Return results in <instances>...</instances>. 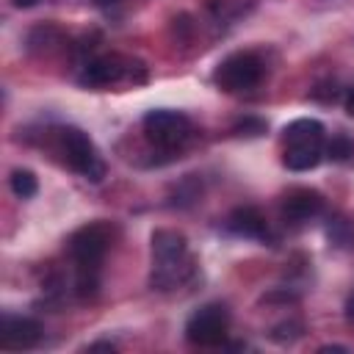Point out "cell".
<instances>
[{
  "instance_id": "4",
  "label": "cell",
  "mask_w": 354,
  "mask_h": 354,
  "mask_svg": "<svg viewBox=\"0 0 354 354\" xmlns=\"http://www.w3.org/2000/svg\"><path fill=\"white\" fill-rule=\"evenodd\" d=\"M55 149L61 155V160L77 171L83 180L100 183L105 177V160L100 155V149L94 147V141L80 130V127H58L55 130Z\"/></svg>"
},
{
  "instance_id": "1",
  "label": "cell",
  "mask_w": 354,
  "mask_h": 354,
  "mask_svg": "<svg viewBox=\"0 0 354 354\" xmlns=\"http://www.w3.org/2000/svg\"><path fill=\"white\" fill-rule=\"evenodd\" d=\"M116 227L108 221H88L66 238V254L77 274V293L91 296L97 290V271L113 243Z\"/></svg>"
},
{
  "instance_id": "13",
  "label": "cell",
  "mask_w": 354,
  "mask_h": 354,
  "mask_svg": "<svg viewBox=\"0 0 354 354\" xmlns=\"http://www.w3.org/2000/svg\"><path fill=\"white\" fill-rule=\"evenodd\" d=\"M351 155H354V141L348 136L337 133V136H332L326 141V158H332V160H348Z\"/></svg>"
},
{
  "instance_id": "10",
  "label": "cell",
  "mask_w": 354,
  "mask_h": 354,
  "mask_svg": "<svg viewBox=\"0 0 354 354\" xmlns=\"http://www.w3.org/2000/svg\"><path fill=\"white\" fill-rule=\"evenodd\" d=\"M324 210V196L313 188H290L282 196V216L288 221H310L321 216Z\"/></svg>"
},
{
  "instance_id": "9",
  "label": "cell",
  "mask_w": 354,
  "mask_h": 354,
  "mask_svg": "<svg viewBox=\"0 0 354 354\" xmlns=\"http://www.w3.org/2000/svg\"><path fill=\"white\" fill-rule=\"evenodd\" d=\"M41 340V324L28 315L6 313L0 321V348L3 351H25Z\"/></svg>"
},
{
  "instance_id": "3",
  "label": "cell",
  "mask_w": 354,
  "mask_h": 354,
  "mask_svg": "<svg viewBox=\"0 0 354 354\" xmlns=\"http://www.w3.org/2000/svg\"><path fill=\"white\" fill-rule=\"evenodd\" d=\"M282 163L290 171H310L326 158V130L318 119H296L282 133Z\"/></svg>"
},
{
  "instance_id": "2",
  "label": "cell",
  "mask_w": 354,
  "mask_h": 354,
  "mask_svg": "<svg viewBox=\"0 0 354 354\" xmlns=\"http://www.w3.org/2000/svg\"><path fill=\"white\" fill-rule=\"evenodd\" d=\"M152 277L149 285L155 290H171L183 285L191 274L188 241L177 230H155L152 232Z\"/></svg>"
},
{
  "instance_id": "7",
  "label": "cell",
  "mask_w": 354,
  "mask_h": 354,
  "mask_svg": "<svg viewBox=\"0 0 354 354\" xmlns=\"http://www.w3.org/2000/svg\"><path fill=\"white\" fill-rule=\"evenodd\" d=\"M144 136L149 144H155L158 149H166V152H174L180 149L191 136H194V124L185 113L180 111H169V108H155V111H147L144 122Z\"/></svg>"
},
{
  "instance_id": "12",
  "label": "cell",
  "mask_w": 354,
  "mask_h": 354,
  "mask_svg": "<svg viewBox=\"0 0 354 354\" xmlns=\"http://www.w3.org/2000/svg\"><path fill=\"white\" fill-rule=\"evenodd\" d=\"M8 185H11L14 196H19V199H30L39 191V180L30 169H14L11 177H8Z\"/></svg>"
},
{
  "instance_id": "15",
  "label": "cell",
  "mask_w": 354,
  "mask_h": 354,
  "mask_svg": "<svg viewBox=\"0 0 354 354\" xmlns=\"http://www.w3.org/2000/svg\"><path fill=\"white\" fill-rule=\"evenodd\" d=\"M346 113H348V116H354V88H348V91H346Z\"/></svg>"
},
{
  "instance_id": "18",
  "label": "cell",
  "mask_w": 354,
  "mask_h": 354,
  "mask_svg": "<svg viewBox=\"0 0 354 354\" xmlns=\"http://www.w3.org/2000/svg\"><path fill=\"white\" fill-rule=\"evenodd\" d=\"M94 3H97V6H116L119 0H94Z\"/></svg>"
},
{
  "instance_id": "6",
  "label": "cell",
  "mask_w": 354,
  "mask_h": 354,
  "mask_svg": "<svg viewBox=\"0 0 354 354\" xmlns=\"http://www.w3.org/2000/svg\"><path fill=\"white\" fill-rule=\"evenodd\" d=\"M263 75H266L263 58L257 53L238 50L218 61V66L213 69V83L227 94H241V91L257 88Z\"/></svg>"
},
{
  "instance_id": "5",
  "label": "cell",
  "mask_w": 354,
  "mask_h": 354,
  "mask_svg": "<svg viewBox=\"0 0 354 354\" xmlns=\"http://www.w3.org/2000/svg\"><path fill=\"white\" fill-rule=\"evenodd\" d=\"M77 83L86 88H108V86H119V83H147V66L136 58H124V55H100L91 58L80 75Z\"/></svg>"
},
{
  "instance_id": "11",
  "label": "cell",
  "mask_w": 354,
  "mask_h": 354,
  "mask_svg": "<svg viewBox=\"0 0 354 354\" xmlns=\"http://www.w3.org/2000/svg\"><path fill=\"white\" fill-rule=\"evenodd\" d=\"M227 230L232 232V235H241V238H266L268 235V221H266V216L257 210V207H252V205H241V207H235L230 216H227Z\"/></svg>"
},
{
  "instance_id": "8",
  "label": "cell",
  "mask_w": 354,
  "mask_h": 354,
  "mask_svg": "<svg viewBox=\"0 0 354 354\" xmlns=\"http://www.w3.org/2000/svg\"><path fill=\"white\" fill-rule=\"evenodd\" d=\"M230 332V310L218 301L202 304L185 321V340L194 346H218Z\"/></svg>"
},
{
  "instance_id": "17",
  "label": "cell",
  "mask_w": 354,
  "mask_h": 354,
  "mask_svg": "<svg viewBox=\"0 0 354 354\" xmlns=\"http://www.w3.org/2000/svg\"><path fill=\"white\" fill-rule=\"evenodd\" d=\"M11 3H14L17 8H30V6H36L39 0H11Z\"/></svg>"
},
{
  "instance_id": "16",
  "label": "cell",
  "mask_w": 354,
  "mask_h": 354,
  "mask_svg": "<svg viewBox=\"0 0 354 354\" xmlns=\"http://www.w3.org/2000/svg\"><path fill=\"white\" fill-rule=\"evenodd\" d=\"M346 318L354 321V296H348V301H346Z\"/></svg>"
},
{
  "instance_id": "14",
  "label": "cell",
  "mask_w": 354,
  "mask_h": 354,
  "mask_svg": "<svg viewBox=\"0 0 354 354\" xmlns=\"http://www.w3.org/2000/svg\"><path fill=\"white\" fill-rule=\"evenodd\" d=\"M88 351H116V346L113 343H91Z\"/></svg>"
}]
</instances>
